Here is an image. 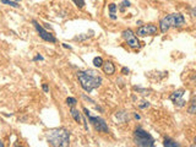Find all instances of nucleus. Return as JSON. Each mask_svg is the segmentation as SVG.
<instances>
[{
  "label": "nucleus",
  "instance_id": "obj_11",
  "mask_svg": "<svg viewBox=\"0 0 196 147\" xmlns=\"http://www.w3.org/2000/svg\"><path fill=\"white\" fill-rule=\"evenodd\" d=\"M70 114H71L72 119L75 120L77 124H81V122H82V117H81V113H80L75 107H71V108H70Z\"/></svg>",
  "mask_w": 196,
  "mask_h": 147
},
{
  "label": "nucleus",
  "instance_id": "obj_13",
  "mask_svg": "<svg viewBox=\"0 0 196 147\" xmlns=\"http://www.w3.org/2000/svg\"><path fill=\"white\" fill-rule=\"evenodd\" d=\"M163 146H166V147H179L180 145H179L178 142H175L174 140H172V138H169V137H164Z\"/></svg>",
  "mask_w": 196,
  "mask_h": 147
},
{
  "label": "nucleus",
  "instance_id": "obj_9",
  "mask_svg": "<svg viewBox=\"0 0 196 147\" xmlns=\"http://www.w3.org/2000/svg\"><path fill=\"white\" fill-rule=\"evenodd\" d=\"M184 93H185L184 89H178V91H175V92H173V93L170 94L169 99L174 103L175 107H178V108H183V107H185L186 102L184 101V98H183Z\"/></svg>",
  "mask_w": 196,
  "mask_h": 147
},
{
  "label": "nucleus",
  "instance_id": "obj_31",
  "mask_svg": "<svg viewBox=\"0 0 196 147\" xmlns=\"http://www.w3.org/2000/svg\"><path fill=\"white\" fill-rule=\"evenodd\" d=\"M15 1H17V3H19V1H20V0H15Z\"/></svg>",
  "mask_w": 196,
  "mask_h": 147
},
{
  "label": "nucleus",
  "instance_id": "obj_27",
  "mask_svg": "<svg viewBox=\"0 0 196 147\" xmlns=\"http://www.w3.org/2000/svg\"><path fill=\"white\" fill-rule=\"evenodd\" d=\"M191 15L196 16V7H192V9H191Z\"/></svg>",
  "mask_w": 196,
  "mask_h": 147
},
{
  "label": "nucleus",
  "instance_id": "obj_15",
  "mask_svg": "<svg viewBox=\"0 0 196 147\" xmlns=\"http://www.w3.org/2000/svg\"><path fill=\"white\" fill-rule=\"evenodd\" d=\"M117 117H119V121H120V122H125L126 120H129V115H128L125 112L117 113Z\"/></svg>",
  "mask_w": 196,
  "mask_h": 147
},
{
  "label": "nucleus",
  "instance_id": "obj_29",
  "mask_svg": "<svg viewBox=\"0 0 196 147\" xmlns=\"http://www.w3.org/2000/svg\"><path fill=\"white\" fill-rule=\"evenodd\" d=\"M63 47H64V48H69V49H71V47H70V45H68V44H65V43H63Z\"/></svg>",
  "mask_w": 196,
  "mask_h": 147
},
{
  "label": "nucleus",
  "instance_id": "obj_30",
  "mask_svg": "<svg viewBox=\"0 0 196 147\" xmlns=\"http://www.w3.org/2000/svg\"><path fill=\"white\" fill-rule=\"evenodd\" d=\"M0 147H4V143H3L1 141H0Z\"/></svg>",
  "mask_w": 196,
  "mask_h": 147
},
{
  "label": "nucleus",
  "instance_id": "obj_19",
  "mask_svg": "<svg viewBox=\"0 0 196 147\" xmlns=\"http://www.w3.org/2000/svg\"><path fill=\"white\" fill-rule=\"evenodd\" d=\"M74 3L76 4L77 7H80V9H82V7L85 6V0H72Z\"/></svg>",
  "mask_w": 196,
  "mask_h": 147
},
{
  "label": "nucleus",
  "instance_id": "obj_16",
  "mask_svg": "<svg viewBox=\"0 0 196 147\" xmlns=\"http://www.w3.org/2000/svg\"><path fill=\"white\" fill-rule=\"evenodd\" d=\"M3 4H6V5H9L11 7H20L19 3L17 1H12V0H0Z\"/></svg>",
  "mask_w": 196,
  "mask_h": 147
},
{
  "label": "nucleus",
  "instance_id": "obj_14",
  "mask_svg": "<svg viewBox=\"0 0 196 147\" xmlns=\"http://www.w3.org/2000/svg\"><path fill=\"white\" fill-rule=\"evenodd\" d=\"M93 65H94V68H102V65H103V59L101 58V56H96V58H93Z\"/></svg>",
  "mask_w": 196,
  "mask_h": 147
},
{
  "label": "nucleus",
  "instance_id": "obj_1",
  "mask_svg": "<svg viewBox=\"0 0 196 147\" xmlns=\"http://www.w3.org/2000/svg\"><path fill=\"white\" fill-rule=\"evenodd\" d=\"M79 82L81 85V87L84 88V91H86L87 93H91L93 89L98 88L102 85V76L98 75V72H96L94 70H79L76 72Z\"/></svg>",
  "mask_w": 196,
  "mask_h": 147
},
{
  "label": "nucleus",
  "instance_id": "obj_8",
  "mask_svg": "<svg viewBox=\"0 0 196 147\" xmlns=\"http://www.w3.org/2000/svg\"><path fill=\"white\" fill-rule=\"evenodd\" d=\"M158 33V28L156 24H145V26H140L137 28L136 35L140 37H146V36H156Z\"/></svg>",
  "mask_w": 196,
  "mask_h": 147
},
{
  "label": "nucleus",
  "instance_id": "obj_24",
  "mask_svg": "<svg viewBox=\"0 0 196 147\" xmlns=\"http://www.w3.org/2000/svg\"><path fill=\"white\" fill-rule=\"evenodd\" d=\"M129 72H130V70H129L128 68H122V69H121V74H122V75H128Z\"/></svg>",
  "mask_w": 196,
  "mask_h": 147
},
{
  "label": "nucleus",
  "instance_id": "obj_3",
  "mask_svg": "<svg viewBox=\"0 0 196 147\" xmlns=\"http://www.w3.org/2000/svg\"><path fill=\"white\" fill-rule=\"evenodd\" d=\"M185 24V19L180 12H174V14H169L164 16L161 21H159V30L162 33H166V32L170 27H183Z\"/></svg>",
  "mask_w": 196,
  "mask_h": 147
},
{
  "label": "nucleus",
  "instance_id": "obj_5",
  "mask_svg": "<svg viewBox=\"0 0 196 147\" xmlns=\"http://www.w3.org/2000/svg\"><path fill=\"white\" fill-rule=\"evenodd\" d=\"M82 110L85 112V115L88 118L89 122L92 124V126L94 128L96 131H98V133H103V134H107V133H109V128H108L107 122H105V120H104L103 118L91 115V113H89V110H88L86 107H84V109H82Z\"/></svg>",
  "mask_w": 196,
  "mask_h": 147
},
{
  "label": "nucleus",
  "instance_id": "obj_32",
  "mask_svg": "<svg viewBox=\"0 0 196 147\" xmlns=\"http://www.w3.org/2000/svg\"><path fill=\"white\" fill-rule=\"evenodd\" d=\"M195 145H196V137H195Z\"/></svg>",
  "mask_w": 196,
  "mask_h": 147
},
{
  "label": "nucleus",
  "instance_id": "obj_28",
  "mask_svg": "<svg viewBox=\"0 0 196 147\" xmlns=\"http://www.w3.org/2000/svg\"><path fill=\"white\" fill-rule=\"evenodd\" d=\"M134 117H135V119H136V120H140V119H141V117L138 115V114H136V113L134 114Z\"/></svg>",
  "mask_w": 196,
  "mask_h": 147
},
{
  "label": "nucleus",
  "instance_id": "obj_2",
  "mask_svg": "<svg viewBox=\"0 0 196 147\" xmlns=\"http://www.w3.org/2000/svg\"><path fill=\"white\" fill-rule=\"evenodd\" d=\"M47 142L53 147H66L70 145V131L65 128H55L47 131Z\"/></svg>",
  "mask_w": 196,
  "mask_h": 147
},
{
  "label": "nucleus",
  "instance_id": "obj_20",
  "mask_svg": "<svg viewBox=\"0 0 196 147\" xmlns=\"http://www.w3.org/2000/svg\"><path fill=\"white\" fill-rule=\"evenodd\" d=\"M108 7H109V12H110V14H115V11L118 10V6H117L115 4H113V3H112V4H109V6H108Z\"/></svg>",
  "mask_w": 196,
  "mask_h": 147
},
{
  "label": "nucleus",
  "instance_id": "obj_18",
  "mask_svg": "<svg viewBox=\"0 0 196 147\" xmlns=\"http://www.w3.org/2000/svg\"><path fill=\"white\" fill-rule=\"evenodd\" d=\"M130 5H131V4H130V1H128V0H124L122 3H120L119 9H120L121 12H124V11H125V7H129Z\"/></svg>",
  "mask_w": 196,
  "mask_h": 147
},
{
  "label": "nucleus",
  "instance_id": "obj_6",
  "mask_svg": "<svg viewBox=\"0 0 196 147\" xmlns=\"http://www.w3.org/2000/svg\"><path fill=\"white\" fill-rule=\"evenodd\" d=\"M32 23H33V26H35V28H36V31H37V33L39 35V37L42 38L43 40H45V42H49V43H56V38H55L49 31H47L45 28H43L42 26H40L38 21L33 20V21H32Z\"/></svg>",
  "mask_w": 196,
  "mask_h": 147
},
{
  "label": "nucleus",
  "instance_id": "obj_25",
  "mask_svg": "<svg viewBox=\"0 0 196 147\" xmlns=\"http://www.w3.org/2000/svg\"><path fill=\"white\" fill-rule=\"evenodd\" d=\"M37 60H40V61H43V60H44V58H43L42 55H39V54H38V55L36 56V58L33 59V61H37Z\"/></svg>",
  "mask_w": 196,
  "mask_h": 147
},
{
  "label": "nucleus",
  "instance_id": "obj_23",
  "mask_svg": "<svg viewBox=\"0 0 196 147\" xmlns=\"http://www.w3.org/2000/svg\"><path fill=\"white\" fill-rule=\"evenodd\" d=\"M42 89H43V92H45V93H48L49 92V86L47 85V84H44L43 86H42Z\"/></svg>",
  "mask_w": 196,
  "mask_h": 147
},
{
  "label": "nucleus",
  "instance_id": "obj_26",
  "mask_svg": "<svg viewBox=\"0 0 196 147\" xmlns=\"http://www.w3.org/2000/svg\"><path fill=\"white\" fill-rule=\"evenodd\" d=\"M109 17H110L112 20H114V21L118 20V16H117L115 14H110V12H109Z\"/></svg>",
  "mask_w": 196,
  "mask_h": 147
},
{
  "label": "nucleus",
  "instance_id": "obj_21",
  "mask_svg": "<svg viewBox=\"0 0 196 147\" xmlns=\"http://www.w3.org/2000/svg\"><path fill=\"white\" fill-rule=\"evenodd\" d=\"M138 107H140L141 109H146V108L150 107V103L148 102H142L141 104H138Z\"/></svg>",
  "mask_w": 196,
  "mask_h": 147
},
{
  "label": "nucleus",
  "instance_id": "obj_4",
  "mask_svg": "<svg viewBox=\"0 0 196 147\" xmlns=\"http://www.w3.org/2000/svg\"><path fill=\"white\" fill-rule=\"evenodd\" d=\"M134 142L136 146H140V147H153L154 138L150 133H147L146 130L138 126L134 131Z\"/></svg>",
  "mask_w": 196,
  "mask_h": 147
},
{
  "label": "nucleus",
  "instance_id": "obj_7",
  "mask_svg": "<svg viewBox=\"0 0 196 147\" xmlns=\"http://www.w3.org/2000/svg\"><path fill=\"white\" fill-rule=\"evenodd\" d=\"M122 38L125 39V42L128 43V45L133 49H137L140 48V42H138L137 37L135 36V33L131 30H124L122 31Z\"/></svg>",
  "mask_w": 196,
  "mask_h": 147
},
{
  "label": "nucleus",
  "instance_id": "obj_10",
  "mask_svg": "<svg viewBox=\"0 0 196 147\" xmlns=\"http://www.w3.org/2000/svg\"><path fill=\"white\" fill-rule=\"evenodd\" d=\"M102 69H103V72L105 75H114L115 74V66L112 61H104L103 65H102Z\"/></svg>",
  "mask_w": 196,
  "mask_h": 147
},
{
  "label": "nucleus",
  "instance_id": "obj_17",
  "mask_svg": "<svg viewBox=\"0 0 196 147\" xmlns=\"http://www.w3.org/2000/svg\"><path fill=\"white\" fill-rule=\"evenodd\" d=\"M66 104L69 105V107H75V105L77 104V99L74 97H68L66 98Z\"/></svg>",
  "mask_w": 196,
  "mask_h": 147
},
{
  "label": "nucleus",
  "instance_id": "obj_22",
  "mask_svg": "<svg viewBox=\"0 0 196 147\" xmlns=\"http://www.w3.org/2000/svg\"><path fill=\"white\" fill-rule=\"evenodd\" d=\"M82 98H84V99H86V101H88L89 103H92V104H94V101H93V99H91V98H89V97H87L86 94H82Z\"/></svg>",
  "mask_w": 196,
  "mask_h": 147
},
{
  "label": "nucleus",
  "instance_id": "obj_12",
  "mask_svg": "<svg viewBox=\"0 0 196 147\" xmlns=\"http://www.w3.org/2000/svg\"><path fill=\"white\" fill-rule=\"evenodd\" d=\"M187 113H190V114H196V93H194V96L191 97L190 107H189V109H187Z\"/></svg>",
  "mask_w": 196,
  "mask_h": 147
}]
</instances>
